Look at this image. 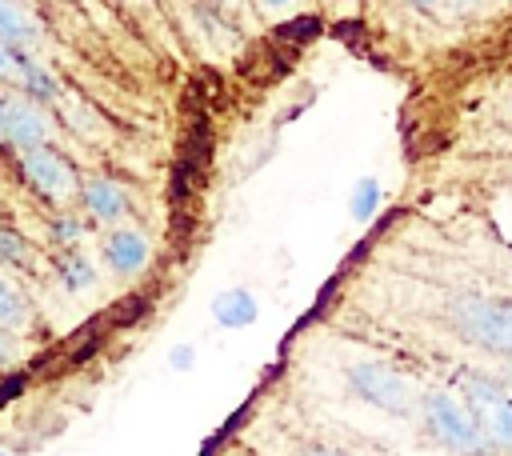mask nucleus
<instances>
[{
    "instance_id": "nucleus-1",
    "label": "nucleus",
    "mask_w": 512,
    "mask_h": 456,
    "mask_svg": "<svg viewBox=\"0 0 512 456\" xmlns=\"http://www.w3.org/2000/svg\"><path fill=\"white\" fill-rule=\"evenodd\" d=\"M424 432L448 452V456H492L488 436L472 412V404L464 400V392L452 388H424L420 392V412Z\"/></svg>"
},
{
    "instance_id": "nucleus-26",
    "label": "nucleus",
    "mask_w": 512,
    "mask_h": 456,
    "mask_svg": "<svg viewBox=\"0 0 512 456\" xmlns=\"http://www.w3.org/2000/svg\"><path fill=\"white\" fill-rule=\"evenodd\" d=\"M0 456H4V452H0Z\"/></svg>"
},
{
    "instance_id": "nucleus-11",
    "label": "nucleus",
    "mask_w": 512,
    "mask_h": 456,
    "mask_svg": "<svg viewBox=\"0 0 512 456\" xmlns=\"http://www.w3.org/2000/svg\"><path fill=\"white\" fill-rule=\"evenodd\" d=\"M212 316L220 328H248L256 320V296L248 288H224L212 300Z\"/></svg>"
},
{
    "instance_id": "nucleus-20",
    "label": "nucleus",
    "mask_w": 512,
    "mask_h": 456,
    "mask_svg": "<svg viewBox=\"0 0 512 456\" xmlns=\"http://www.w3.org/2000/svg\"><path fill=\"white\" fill-rule=\"evenodd\" d=\"M252 4H256L264 16H284L288 8H296V0H252Z\"/></svg>"
},
{
    "instance_id": "nucleus-16",
    "label": "nucleus",
    "mask_w": 512,
    "mask_h": 456,
    "mask_svg": "<svg viewBox=\"0 0 512 456\" xmlns=\"http://www.w3.org/2000/svg\"><path fill=\"white\" fill-rule=\"evenodd\" d=\"M20 68H24V52L12 48V44L0 36V84H4V88H20Z\"/></svg>"
},
{
    "instance_id": "nucleus-5",
    "label": "nucleus",
    "mask_w": 512,
    "mask_h": 456,
    "mask_svg": "<svg viewBox=\"0 0 512 456\" xmlns=\"http://www.w3.org/2000/svg\"><path fill=\"white\" fill-rule=\"evenodd\" d=\"M464 400L472 404L492 456H512V388L500 376H468L464 380Z\"/></svg>"
},
{
    "instance_id": "nucleus-2",
    "label": "nucleus",
    "mask_w": 512,
    "mask_h": 456,
    "mask_svg": "<svg viewBox=\"0 0 512 456\" xmlns=\"http://www.w3.org/2000/svg\"><path fill=\"white\" fill-rule=\"evenodd\" d=\"M448 324L480 352L512 364V296L460 292L448 300Z\"/></svg>"
},
{
    "instance_id": "nucleus-8",
    "label": "nucleus",
    "mask_w": 512,
    "mask_h": 456,
    "mask_svg": "<svg viewBox=\"0 0 512 456\" xmlns=\"http://www.w3.org/2000/svg\"><path fill=\"white\" fill-rule=\"evenodd\" d=\"M80 200H84V212H88L96 224H120V220L128 216V208H132L128 188H124L120 180H112V176H92V180H84Z\"/></svg>"
},
{
    "instance_id": "nucleus-4",
    "label": "nucleus",
    "mask_w": 512,
    "mask_h": 456,
    "mask_svg": "<svg viewBox=\"0 0 512 456\" xmlns=\"http://www.w3.org/2000/svg\"><path fill=\"white\" fill-rule=\"evenodd\" d=\"M16 168H20L24 184H28L40 200H48L52 208H68L72 200H80V188H84V184H80L76 168L68 164V156L56 152L52 144L16 152Z\"/></svg>"
},
{
    "instance_id": "nucleus-24",
    "label": "nucleus",
    "mask_w": 512,
    "mask_h": 456,
    "mask_svg": "<svg viewBox=\"0 0 512 456\" xmlns=\"http://www.w3.org/2000/svg\"><path fill=\"white\" fill-rule=\"evenodd\" d=\"M212 4H220V8H232V4H236V0H212Z\"/></svg>"
},
{
    "instance_id": "nucleus-9",
    "label": "nucleus",
    "mask_w": 512,
    "mask_h": 456,
    "mask_svg": "<svg viewBox=\"0 0 512 456\" xmlns=\"http://www.w3.org/2000/svg\"><path fill=\"white\" fill-rule=\"evenodd\" d=\"M0 36L20 52H36L44 44V28L24 0H0Z\"/></svg>"
},
{
    "instance_id": "nucleus-18",
    "label": "nucleus",
    "mask_w": 512,
    "mask_h": 456,
    "mask_svg": "<svg viewBox=\"0 0 512 456\" xmlns=\"http://www.w3.org/2000/svg\"><path fill=\"white\" fill-rule=\"evenodd\" d=\"M16 364H20V344H16V332L0 328V372H8V368H16Z\"/></svg>"
},
{
    "instance_id": "nucleus-13",
    "label": "nucleus",
    "mask_w": 512,
    "mask_h": 456,
    "mask_svg": "<svg viewBox=\"0 0 512 456\" xmlns=\"http://www.w3.org/2000/svg\"><path fill=\"white\" fill-rule=\"evenodd\" d=\"M0 328H8V332L32 328V308H28L24 292L4 276H0Z\"/></svg>"
},
{
    "instance_id": "nucleus-7",
    "label": "nucleus",
    "mask_w": 512,
    "mask_h": 456,
    "mask_svg": "<svg viewBox=\"0 0 512 456\" xmlns=\"http://www.w3.org/2000/svg\"><path fill=\"white\" fill-rule=\"evenodd\" d=\"M100 252H104V264H108L116 276H140V272L152 264V244H148V236H144L140 228H120V224H112V232L104 236Z\"/></svg>"
},
{
    "instance_id": "nucleus-23",
    "label": "nucleus",
    "mask_w": 512,
    "mask_h": 456,
    "mask_svg": "<svg viewBox=\"0 0 512 456\" xmlns=\"http://www.w3.org/2000/svg\"><path fill=\"white\" fill-rule=\"evenodd\" d=\"M408 8H416V12H432L436 8V0H404Z\"/></svg>"
},
{
    "instance_id": "nucleus-21",
    "label": "nucleus",
    "mask_w": 512,
    "mask_h": 456,
    "mask_svg": "<svg viewBox=\"0 0 512 456\" xmlns=\"http://www.w3.org/2000/svg\"><path fill=\"white\" fill-rule=\"evenodd\" d=\"M168 360H172V368H180V372H188V368L196 364V352H192L188 344H180V348H176V352H172Z\"/></svg>"
},
{
    "instance_id": "nucleus-14",
    "label": "nucleus",
    "mask_w": 512,
    "mask_h": 456,
    "mask_svg": "<svg viewBox=\"0 0 512 456\" xmlns=\"http://www.w3.org/2000/svg\"><path fill=\"white\" fill-rule=\"evenodd\" d=\"M0 264H8V268H36V248L16 228H0Z\"/></svg>"
},
{
    "instance_id": "nucleus-25",
    "label": "nucleus",
    "mask_w": 512,
    "mask_h": 456,
    "mask_svg": "<svg viewBox=\"0 0 512 456\" xmlns=\"http://www.w3.org/2000/svg\"><path fill=\"white\" fill-rule=\"evenodd\" d=\"M52 4H60V0H52Z\"/></svg>"
},
{
    "instance_id": "nucleus-6",
    "label": "nucleus",
    "mask_w": 512,
    "mask_h": 456,
    "mask_svg": "<svg viewBox=\"0 0 512 456\" xmlns=\"http://www.w3.org/2000/svg\"><path fill=\"white\" fill-rule=\"evenodd\" d=\"M52 132H56V124L48 116V104H40V100H32L16 88L0 92V140L8 148H16V152L40 148V144L52 140Z\"/></svg>"
},
{
    "instance_id": "nucleus-15",
    "label": "nucleus",
    "mask_w": 512,
    "mask_h": 456,
    "mask_svg": "<svg viewBox=\"0 0 512 456\" xmlns=\"http://www.w3.org/2000/svg\"><path fill=\"white\" fill-rule=\"evenodd\" d=\"M376 208H380V184L372 180V176H364V180H356V188H352V200H348V212H352V220H372L376 216Z\"/></svg>"
},
{
    "instance_id": "nucleus-12",
    "label": "nucleus",
    "mask_w": 512,
    "mask_h": 456,
    "mask_svg": "<svg viewBox=\"0 0 512 456\" xmlns=\"http://www.w3.org/2000/svg\"><path fill=\"white\" fill-rule=\"evenodd\" d=\"M52 268H56V276H60V284H64L68 292H92V284H96V272H92L88 256H80V252H72V248H64V252L52 260Z\"/></svg>"
},
{
    "instance_id": "nucleus-3",
    "label": "nucleus",
    "mask_w": 512,
    "mask_h": 456,
    "mask_svg": "<svg viewBox=\"0 0 512 456\" xmlns=\"http://www.w3.org/2000/svg\"><path fill=\"white\" fill-rule=\"evenodd\" d=\"M348 388H352L364 404H372V408H380V412H388V416H416V412H420V388H416V380H412L408 372H400L396 364L360 360V364L348 368Z\"/></svg>"
},
{
    "instance_id": "nucleus-22",
    "label": "nucleus",
    "mask_w": 512,
    "mask_h": 456,
    "mask_svg": "<svg viewBox=\"0 0 512 456\" xmlns=\"http://www.w3.org/2000/svg\"><path fill=\"white\" fill-rule=\"evenodd\" d=\"M300 456H352V452H340V448H324V444H316V448H304Z\"/></svg>"
},
{
    "instance_id": "nucleus-10",
    "label": "nucleus",
    "mask_w": 512,
    "mask_h": 456,
    "mask_svg": "<svg viewBox=\"0 0 512 456\" xmlns=\"http://www.w3.org/2000/svg\"><path fill=\"white\" fill-rule=\"evenodd\" d=\"M16 92H24V96H32V100H40V104H60V96H64V88H60V80L48 72V64L44 60H36L32 52H24V68H20V88Z\"/></svg>"
},
{
    "instance_id": "nucleus-17",
    "label": "nucleus",
    "mask_w": 512,
    "mask_h": 456,
    "mask_svg": "<svg viewBox=\"0 0 512 456\" xmlns=\"http://www.w3.org/2000/svg\"><path fill=\"white\" fill-rule=\"evenodd\" d=\"M48 236H52V244L68 248V244H80V240H84V224H80L76 216H56Z\"/></svg>"
},
{
    "instance_id": "nucleus-19",
    "label": "nucleus",
    "mask_w": 512,
    "mask_h": 456,
    "mask_svg": "<svg viewBox=\"0 0 512 456\" xmlns=\"http://www.w3.org/2000/svg\"><path fill=\"white\" fill-rule=\"evenodd\" d=\"M484 0H436V8L440 12H448V16H468V12H476Z\"/></svg>"
}]
</instances>
